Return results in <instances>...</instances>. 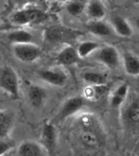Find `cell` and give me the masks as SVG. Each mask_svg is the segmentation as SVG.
I'll list each match as a JSON object with an SVG mask.
<instances>
[{"label": "cell", "mask_w": 139, "mask_h": 156, "mask_svg": "<svg viewBox=\"0 0 139 156\" xmlns=\"http://www.w3.org/2000/svg\"><path fill=\"white\" fill-rule=\"evenodd\" d=\"M0 86L2 91L12 98H18L20 95V80L14 68L4 66L0 74Z\"/></svg>", "instance_id": "cell-1"}, {"label": "cell", "mask_w": 139, "mask_h": 156, "mask_svg": "<svg viewBox=\"0 0 139 156\" xmlns=\"http://www.w3.org/2000/svg\"><path fill=\"white\" fill-rule=\"evenodd\" d=\"M91 56L97 62L111 69L117 68L120 63L119 51L112 45H102Z\"/></svg>", "instance_id": "cell-2"}, {"label": "cell", "mask_w": 139, "mask_h": 156, "mask_svg": "<svg viewBox=\"0 0 139 156\" xmlns=\"http://www.w3.org/2000/svg\"><path fill=\"white\" fill-rule=\"evenodd\" d=\"M12 51L15 57L24 63L35 62L41 58L42 54L41 48L34 42L14 44Z\"/></svg>", "instance_id": "cell-3"}, {"label": "cell", "mask_w": 139, "mask_h": 156, "mask_svg": "<svg viewBox=\"0 0 139 156\" xmlns=\"http://www.w3.org/2000/svg\"><path fill=\"white\" fill-rule=\"evenodd\" d=\"M46 18V14L41 10L37 8H24L15 12L12 15L11 20L12 24L20 26H24L43 20Z\"/></svg>", "instance_id": "cell-4"}, {"label": "cell", "mask_w": 139, "mask_h": 156, "mask_svg": "<svg viewBox=\"0 0 139 156\" xmlns=\"http://www.w3.org/2000/svg\"><path fill=\"white\" fill-rule=\"evenodd\" d=\"M123 105L122 119L129 129L139 128V97L132 98Z\"/></svg>", "instance_id": "cell-5"}, {"label": "cell", "mask_w": 139, "mask_h": 156, "mask_svg": "<svg viewBox=\"0 0 139 156\" xmlns=\"http://www.w3.org/2000/svg\"><path fill=\"white\" fill-rule=\"evenodd\" d=\"M85 105V98L81 96H74L66 100L61 106L60 109L54 119L55 122H60L76 114L82 109Z\"/></svg>", "instance_id": "cell-6"}, {"label": "cell", "mask_w": 139, "mask_h": 156, "mask_svg": "<svg viewBox=\"0 0 139 156\" xmlns=\"http://www.w3.org/2000/svg\"><path fill=\"white\" fill-rule=\"evenodd\" d=\"M37 75L44 82L55 87H63L68 80V75L60 68H46L37 72Z\"/></svg>", "instance_id": "cell-7"}, {"label": "cell", "mask_w": 139, "mask_h": 156, "mask_svg": "<svg viewBox=\"0 0 139 156\" xmlns=\"http://www.w3.org/2000/svg\"><path fill=\"white\" fill-rule=\"evenodd\" d=\"M58 134L53 123H46L44 124L41 133L40 142L45 147L49 154L53 153L57 146Z\"/></svg>", "instance_id": "cell-8"}, {"label": "cell", "mask_w": 139, "mask_h": 156, "mask_svg": "<svg viewBox=\"0 0 139 156\" xmlns=\"http://www.w3.org/2000/svg\"><path fill=\"white\" fill-rule=\"evenodd\" d=\"M27 98L32 107L36 109H40L46 102L48 94L46 90L41 85L30 84L27 90Z\"/></svg>", "instance_id": "cell-9"}, {"label": "cell", "mask_w": 139, "mask_h": 156, "mask_svg": "<svg viewBox=\"0 0 139 156\" xmlns=\"http://www.w3.org/2000/svg\"><path fill=\"white\" fill-rule=\"evenodd\" d=\"M16 154L20 156H41L49 154L41 142L26 140L22 141L17 147Z\"/></svg>", "instance_id": "cell-10"}, {"label": "cell", "mask_w": 139, "mask_h": 156, "mask_svg": "<svg viewBox=\"0 0 139 156\" xmlns=\"http://www.w3.org/2000/svg\"><path fill=\"white\" fill-rule=\"evenodd\" d=\"M77 49L72 46H64L56 55V61L59 65H74L80 59Z\"/></svg>", "instance_id": "cell-11"}, {"label": "cell", "mask_w": 139, "mask_h": 156, "mask_svg": "<svg viewBox=\"0 0 139 156\" xmlns=\"http://www.w3.org/2000/svg\"><path fill=\"white\" fill-rule=\"evenodd\" d=\"M113 31L122 37H130L134 34L133 28L125 18L121 16H114L111 20Z\"/></svg>", "instance_id": "cell-12"}, {"label": "cell", "mask_w": 139, "mask_h": 156, "mask_svg": "<svg viewBox=\"0 0 139 156\" xmlns=\"http://www.w3.org/2000/svg\"><path fill=\"white\" fill-rule=\"evenodd\" d=\"M86 29L88 32L94 36L103 37L110 36L112 34L113 29L112 25H110L107 22L103 21V20H92L86 24Z\"/></svg>", "instance_id": "cell-13"}, {"label": "cell", "mask_w": 139, "mask_h": 156, "mask_svg": "<svg viewBox=\"0 0 139 156\" xmlns=\"http://www.w3.org/2000/svg\"><path fill=\"white\" fill-rule=\"evenodd\" d=\"M129 94V85L128 83H122L112 91L110 98V104L112 107L117 108L124 105Z\"/></svg>", "instance_id": "cell-14"}, {"label": "cell", "mask_w": 139, "mask_h": 156, "mask_svg": "<svg viewBox=\"0 0 139 156\" xmlns=\"http://www.w3.org/2000/svg\"><path fill=\"white\" fill-rule=\"evenodd\" d=\"M14 115L8 110H2L0 113V139L9 136L14 125Z\"/></svg>", "instance_id": "cell-15"}, {"label": "cell", "mask_w": 139, "mask_h": 156, "mask_svg": "<svg viewBox=\"0 0 139 156\" xmlns=\"http://www.w3.org/2000/svg\"><path fill=\"white\" fill-rule=\"evenodd\" d=\"M88 17L92 20H103L106 16V9L101 0H90L85 9Z\"/></svg>", "instance_id": "cell-16"}, {"label": "cell", "mask_w": 139, "mask_h": 156, "mask_svg": "<svg viewBox=\"0 0 139 156\" xmlns=\"http://www.w3.org/2000/svg\"><path fill=\"white\" fill-rule=\"evenodd\" d=\"M123 65L125 73L131 76H139V57L130 52H126L123 55Z\"/></svg>", "instance_id": "cell-17"}, {"label": "cell", "mask_w": 139, "mask_h": 156, "mask_svg": "<svg viewBox=\"0 0 139 156\" xmlns=\"http://www.w3.org/2000/svg\"><path fill=\"white\" fill-rule=\"evenodd\" d=\"M69 32H67L60 27L51 26L46 28L44 32L45 40L48 42H59L64 40V37H68Z\"/></svg>", "instance_id": "cell-18"}, {"label": "cell", "mask_w": 139, "mask_h": 156, "mask_svg": "<svg viewBox=\"0 0 139 156\" xmlns=\"http://www.w3.org/2000/svg\"><path fill=\"white\" fill-rule=\"evenodd\" d=\"M8 41L12 44H21L34 42V36L24 29H16L7 35Z\"/></svg>", "instance_id": "cell-19"}, {"label": "cell", "mask_w": 139, "mask_h": 156, "mask_svg": "<svg viewBox=\"0 0 139 156\" xmlns=\"http://www.w3.org/2000/svg\"><path fill=\"white\" fill-rule=\"evenodd\" d=\"M82 79L86 84L91 85H107V76L106 74L96 71H88L83 73Z\"/></svg>", "instance_id": "cell-20"}, {"label": "cell", "mask_w": 139, "mask_h": 156, "mask_svg": "<svg viewBox=\"0 0 139 156\" xmlns=\"http://www.w3.org/2000/svg\"><path fill=\"white\" fill-rule=\"evenodd\" d=\"M102 45L94 41H85L80 42L77 47L78 55L80 58H87L92 55Z\"/></svg>", "instance_id": "cell-21"}, {"label": "cell", "mask_w": 139, "mask_h": 156, "mask_svg": "<svg viewBox=\"0 0 139 156\" xmlns=\"http://www.w3.org/2000/svg\"><path fill=\"white\" fill-rule=\"evenodd\" d=\"M107 91V85H88L84 89V96L85 98L90 100H98Z\"/></svg>", "instance_id": "cell-22"}, {"label": "cell", "mask_w": 139, "mask_h": 156, "mask_svg": "<svg viewBox=\"0 0 139 156\" xmlns=\"http://www.w3.org/2000/svg\"><path fill=\"white\" fill-rule=\"evenodd\" d=\"M79 138L81 143L88 147H95L98 145V137L90 129H82Z\"/></svg>", "instance_id": "cell-23"}, {"label": "cell", "mask_w": 139, "mask_h": 156, "mask_svg": "<svg viewBox=\"0 0 139 156\" xmlns=\"http://www.w3.org/2000/svg\"><path fill=\"white\" fill-rule=\"evenodd\" d=\"M86 5L80 0H71L68 1L66 6V10L69 15L73 16H78L85 12Z\"/></svg>", "instance_id": "cell-24"}, {"label": "cell", "mask_w": 139, "mask_h": 156, "mask_svg": "<svg viewBox=\"0 0 139 156\" xmlns=\"http://www.w3.org/2000/svg\"><path fill=\"white\" fill-rule=\"evenodd\" d=\"M15 147H16L15 141L10 138L9 136L0 139V150H1L0 155L1 156H4L6 154L7 155Z\"/></svg>", "instance_id": "cell-25"}, {"label": "cell", "mask_w": 139, "mask_h": 156, "mask_svg": "<svg viewBox=\"0 0 139 156\" xmlns=\"http://www.w3.org/2000/svg\"><path fill=\"white\" fill-rule=\"evenodd\" d=\"M135 24H136L137 28L139 30V17H137V18L135 20Z\"/></svg>", "instance_id": "cell-26"}, {"label": "cell", "mask_w": 139, "mask_h": 156, "mask_svg": "<svg viewBox=\"0 0 139 156\" xmlns=\"http://www.w3.org/2000/svg\"><path fill=\"white\" fill-rule=\"evenodd\" d=\"M58 1L60 2H68L69 0H58Z\"/></svg>", "instance_id": "cell-27"}, {"label": "cell", "mask_w": 139, "mask_h": 156, "mask_svg": "<svg viewBox=\"0 0 139 156\" xmlns=\"http://www.w3.org/2000/svg\"><path fill=\"white\" fill-rule=\"evenodd\" d=\"M137 154H138V155H139V152H138V153H137Z\"/></svg>", "instance_id": "cell-28"}, {"label": "cell", "mask_w": 139, "mask_h": 156, "mask_svg": "<svg viewBox=\"0 0 139 156\" xmlns=\"http://www.w3.org/2000/svg\"><path fill=\"white\" fill-rule=\"evenodd\" d=\"M107 1H109V0H107Z\"/></svg>", "instance_id": "cell-29"}]
</instances>
